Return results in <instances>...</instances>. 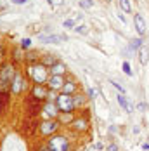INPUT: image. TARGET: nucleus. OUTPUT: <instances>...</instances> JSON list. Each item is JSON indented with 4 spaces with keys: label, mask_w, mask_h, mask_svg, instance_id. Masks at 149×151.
<instances>
[{
    "label": "nucleus",
    "mask_w": 149,
    "mask_h": 151,
    "mask_svg": "<svg viewBox=\"0 0 149 151\" xmlns=\"http://www.w3.org/2000/svg\"><path fill=\"white\" fill-rule=\"evenodd\" d=\"M49 92H50V89H49L47 85H42V83H33L30 96H31V97H35V99H38V101H47V99H49Z\"/></svg>",
    "instance_id": "obj_9"
},
{
    "label": "nucleus",
    "mask_w": 149,
    "mask_h": 151,
    "mask_svg": "<svg viewBox=\"0 0 149 151\" xmlns=\"http://www.w3.org/2000/svg\"><path fill=\"white\" fill-rule=\"evenodd\" d=\"M120 7H121V11H125V12H132V5H130V0H120Z\"/></svg>",
    "instance_id": "obj_22"
},
{
    "label": "nucleus",
    "mask_w": 149,
    "mask_h": 151,
    "mask_svg": "<svg viewBox=\"0 0 149 151\" xmlns=\"http://www.w3.org/2000/svg\"><path fill=\"white\" fill-rule=\"evenodd\" d=\"M49 71H50V75H66V66H64V63L57 61L54 66L49 68Z\"/></svg>",
    "instance_id": "obj_17"
},
{
    "label": "nucleus",
    "mask_w": 149,
    "mask_h": 151,
    "mask_svg": "<svg viewBox=\"0 0 149 151\" xmlns=\"http://www.w3.org/2000/svg\"><path fill=\"white\" fill-rule=\"evenodd\" d=\"M109 83H111V85H113V87H115V89L118 91V94H125V87H123L121 83H118V82H115V80H111Z\"/></svg>",
    "instance_id": "obj_26"
},
{
    "label": "nucleus",
    "mask_w": 149,
    "mask_h": 151,
    "mask_svg": "<svg viewBox=\"0 0 149 151\" xmlns=\"http://www.w3.org/2000/svg\"><path fill=\"white\" fill-rule=\"evenodd\" d=\"M26 87H28V83H26V76L23 75L21 71H16L14 80H12V83H11V94H12V96H21Z\"/></svg>",
    "instance_id": "obj_5"
},
{
    "label": "nucleus",
    "mask_w": 149,
    "mask_h": 151,
    "mask_svg": "<svg viewBox=\"0 0 149 151\" xmlns=\"http://www.w3.org/2000/svg\"><path fill=\"white\" fill-rule=\"evenodd\" d=\"M121 68H123L125 75H128V76H132V75H134V73H132V68H130V63H128V61H125V63L121 64Z\"/></svg>",
    "instance_id": "obj_25"
},
{
    "label": "nucleus",
    "mask_w": 149,
    "mask_h": 151,
    "mask_svg": "<svg viewBox=\"0 0 149 151\" xmlns=\"http://www.w3.org/2000/svg\"><path fill=\"white\" fill-rule=\"evenodd\" d=\"M142 45H144V38H142V37H139V38H132V40H130V45H128V49L135 52V50H139Z\"/></svg>",
    "instance_id": "obj_19"
},
{
    "label": "nucleus",
    "mask_w": 149,
    "mask_h": 151,
    "mask_svg": "<svg viewBox=\"0 0 149 151\" xmlns=\"http://www.w3.org/2000/svg\"><path fill=\"white\" fill-rule=\"evenodd\" d=\"M139 63L142 64V66H148L149 63V47L142 45L139 49Z\"/></svg>",
    "instance_id": "obj_16"
},
{
    "label": "nucleus",
    "mask_w": 149,
    "mask_h": 151,
    "mask_svg": "<svg viewBox=\"0 0 149 151\" xmlns=\"http://www.w3.org/2000/svg\"><path fill=\"white\" fill-rule=\"evenodd\" d=\"M57 120H59L61 125H69L74 120V111H61Z\"/></svg>",
    "instance_id": "obj_13"
},
{
    "label": "nucleus",
    "mask_w": 149,
    "mask_h": 151,
    "mask_svg": "<svg viewBox=\"0 0 149 151\" xmlns=\"http://www.w3.org/2000/svg\"><path fill=\"white\" fill-rule=\"evenodd\" d=\"M40 63H42V64H45L47 68H50V66H54V64L57 63V59H56L52 54H47V56H44V58L40 59Z\"/></svg>",
    "instance_id": "obj_20"
},
{
    "label": "nucleus",
    "mask_w": 149,
    "mask_h": 151,
    "mask_svg": "<svg viewBox=\"0 0 149 151\" xmlns=\"http://www.w3.org/2000/svg\"><path fill=\"white\" fill-rule=\"evenodd\" d=\"M142 150H144V151H149V142H144V144H142Z\"/></svg>",
    "instance_id": "obj_35"
},
{
    "label": "nucleus",
    "mask_w": 149,
    "mask_h": 151,
    "mask_svg": "<svg viewBox=\"0 0 149 151\" xmlns=\"http://www.w3.org/2000/svg\"><path fill=\"white\" fill-rule=\"evenodd\" d=\"M69 129H71L73 132H76V134H83V132H87L90 129V122L85 115H78V116H74V120L69 123Z\"/></svg>",
    "instance_id": "obj_7"
},
{
    "label": "nucleus",
    "mask_w": 149,
    "mask_h": 151,
    "mask_svg": "<svg viewBox=\"0 0 149 151\" xmlns=\"http://www.w3.org/2000/svg\"><path fill=\"white\" fill-rule=\"evenodd\" d=\"M64 82H66V78L64 75H50L49 78V82L45 83L50 91H56V92H61L62 91V85H64Z\"/></svg>",
    "instance_id": "obj_10"
},
{
    "label": "nucleus",
    "mask_w": 149,
    "mask_h": 151,
    "mask_svg": "<svg viewBox=\"0 0 149 151\" xmlns=\"http://www.w3.org/2000/svg\"><path fill=\"white\" fill-rule=\"evenodd\" d=\"M87 99L89 97H85L83 94H80V92H76L73 96V103H74V109H80V108H83L85 103H87Z\"/></svg>",
    "instance_id": "obj_18"
},
{
    "label": "nucleus",
    "mask_w": 149,
    "mask_h": 151,
    "mask_svg": "<svg viewBox=\"0 0 149 151\" xmlns=\"http://www.w3.org/2000/svg\"><path fill=\"white\" fill-rule=\"evenodd\" d=\"M24 59H26V63H28V64H33V63H38V59H40V58H38V54H37V52L30 50V52L26 54V58H24Z\"/></svg>",
    "instance_id": "obj_21"
},
{
    "label": "nucleus",
    "mask_w": 149,
    "mask_h": 151,
    "mask_svg": "<svg viewBox=\"0 0 149 151\" xmlns=\"http://www.w3.org/2000/svg\"><path fill=\"white\" fill-rule=\"evenodd\" d=\"M19 47H21V49H30L31 47V38H23L21 44H19Z\"/></svg>",
    "instance_id": "obj_28"
},
{
    "label": "nucleus",
    "mask_w": 149,
    "mask_h": 151,
    "mask_svg": "<svg viewBox=\"0 0 149 151\" xmlns=\"http://www.w3.org/2000/svg\"><path fill=\"white\" fill-rule=\"evenodd\" d=\"M28 0H12V4H16V5H23V4H26Z\"/></svg>",
    "instance_id": "obj_33"
},
{
    "label": "nucleus",
    "mask_w": 149,
    "mask_h": 151,
    "mask_svg": "<svg viewBox=\"0 0 149 151\" xmlns=\"http://www.w3.org/2000/svg\"><path fill=\"white\" fill-rule=\"evenodd\" d=\"M134 28L135 31L139 33V37H146V33H148V26H146V21H144V17L140 14H134Z\"/></svg>",
    "instance_id": "obj_11"
},
{
    "label": "nucleus",
    "mask_w": 149,
    "mask_h": 151,
    "mask_svg": "<svg viewBox=\"0 0 149 151\" xmlns=\"http://www.w3.org/2000/svg\"><path fill=\"white\" fill-rule=\"evenodd\" d=\"M26 75L30 76V80L33 83H42V85H45V83L49 82V78H50V71H49V68H47L45 64H42V63L38 61V63L28 64Z\"/></svg>",
    "instance_id": "obj_1"
},
{
    "label": "nucleus",
    "mask_w": 149,
    "mask_h": 151,
    "mask_svg": "<svg viewBox=\"0 0 149 151\" xmlns=\"http://www.w3.org/2000/svg\"><path fill=\"white\" fill-rule=\"evenodd\" d=\"M47 151H69V141L66 136L54 134L47 141Z\"/></svg>",
    "instance_id": "obj_3"
},
{
    "label": "nucleus",
    "mask_w": 149,
    "mask_h": 151,
    "mask_svg": "<svg viewBox=\"0 0 149 151\" xmlns=\"http://www.w3.org/2000/svg\"><path fill=\"white\" fill-rule=\"evenodd\" d=\"M137 109H139V111H146V109H148V104H146V103H139V104H137Z\"/></svg>",
    "instance_id": "obj_32"
},
{
    "label": "nucleus",
    "mask_w": 149,
    "mask_h": 151,
    "mask_svg": "<svg viewBox=\"0 0 149 151\" xmlns=\"http://www.w3.org/2000/svg\"><path fill=\"white\" fill-rule=\"evenodd\" d=\"M106 151H120V148H118V144L111 142V144H107V146H106Z\"/></svg>",
    "instance_id": "obj_30"
},
{
    "label": "nucleus",
    "mask_w": 149,
    "mask_h": 151,
    "mask_svg": "<svg viewBox=\"0 0 149 151\" xmlns=\"http://www.w3.org/2000/svg\"><path fill=\"white\" fill-rule=\"evenodd\" d=\"M59 108L56 104V101H45L42 104V115L45 120H57L59 116Z\"/></svg>",
    "instance_id": "obj_8"
},
{
    "label": "nucleus",
    "mask_w": 149,
    "mask_h": 151,
    "mask_svg": "<svg viewBox=\"0 0 149 151\" xmlns=\"http://www.w3.org/2000/svg\"><path fill=\"white\" fill-rule=\"evenodd\" d=\"M61 92L74 96V94L78 92V85H76V82H74V80H66V82H64V85H62V91H61Z\"/></svg>",
    "instance_id": "obj_14"
},
{
    "label": "nucleus",
    "mask_w": 149,
    "mask_h": 151,
    "mask_svg": "<svg viewBox=\"0 0 149 151\" xmlns=\"http://www.w3.org/2000/svg\"><path fill=\"white\" fill-rule=\"evenodd\" d=\"M74 26H76V21L74 19H66L62 23V28H74Z\"/></svg>",
    "instance_id": "obj_27"
},
{
    "label": "nucleus",
    "mask_w": 149,
    "mask_h": 151,
    "mask_svg": "<svg viewBox=\"0 0 149 151\" xmlns=\"http://www.w3.org/2000/svg\"><path fill=\"white\" fill-rule=\"evenodd\" d=\"M38 38L42 42H45V44H61V42L68 40L66 35H40Z\"/></svg>",
    "instance_id": "obj_12"
},
{
    "label": "nucleus",
    "mask_w": 149,
    "mask_h": 151,
    "mask_svg": "<svg viewBox=\"0 0 149 151\" xmlns=\"http://www.w3.org/2000/svg\"><path fill=\"white\" fill-rule=\"evenodd\" d=\"M61 129L59 120H42L38 123V132L42 137H50L54 134H57V130Z\"/></svg>",
    "instance_id": "obj_4"
},
{
    "label": "nucleus",
    "mask_w": 149,
    "mask_h": 151,
    "mask_svg": "<svg viewBox=\"0 0 149 151\" xmlns=\"http://www.w3.org/2000/svg\"><path fill=\"white\" fill-rule=\"evenodd\" d=\"M56 104L59 108V111H74V103H73V96L71 94L59 92L57 97H56Z\"/></svg>",
    "instance_id": "obj_6"
},
{
    "label": "nucleus",
    "mask_w": 149,
    "mask_h": 151,
    "mask_svg": "<svg viewBox=\"0 0 149 151\" xmlns=\"http://www.w3.org/2000/svg\"><path fill=\"white\" fill-rule=\"evenodd\" d=\"M73 30L76 31V33H80V35H87V33H89V26H87V24H80V26H74Z\"/></svg>",
    "instance_id": "obj_24"
},
{
    "label": "nucleus",
    "mask_w": 149,
    "mask_h": 151,
    "mask_svg": "<svg viewBox=\"0 0 149 151\" xmlns=\"http://www.w3.org/2000/svg\"><path fill=\"white\" fill-rule=\"evenodd\" d=\"M94 150H104V146L101 142H97V144H94Z\"/></svg>",
    "instance_id": "obj_34"
},
{
    "label": "nucleus",
    "mask_w": 149,
    "mask_h": 151,
    "mask_svg": "<svg viewBox=\"0 0 149 151\" xmlns=\"http://www.w3.org/2000/svg\"><path fill=\"white\" fill-rule=\"evenodd\" d=\"M47 2H49L52 7H59V5H62V4H64V0H47Z\"/></svg>",
    "instance_id": "obj_29"
},
{
    "label": "nucleus",
    "mask_w": 149,
    "mask_h": 151,
    "mask_svg": "<svg viewBox=\"0 0 149 151\" xmlns=\"http://www.w3.org/2000/svg\"><path fill=\"white\" fill-rule=\"evenodd\" d=\"M78 5H80L82 9H92V7H94V0H80Z\"/></svg>",
    "instance_id": "obj_23"
},
{
    "label": "nucleus",
    "mask_w": 149,
    "mask_h": 151,
    "mask_svg": "<svg viewBox=\"0 0 149 151\" xmlns=\"http://www.w3.org/2000/svg\"><path fill=\"white\" fill-rule=\"evenodd\" d=\"M97 94H99L97 89H89V99H95V97H97Z\"/></svg>",
    "instance_id": "obj_31"
},
{
    "label": "nucleus",
    "mask_w": 149,
    "mask_h": 151,
    "mask_svg": "<svg viewBox=\"0 0 149 151\" xmlns=\"http://www.w3.org/2000/svg\"><path fill=\"white\" fill-rule=\"evenodd\" d=\"M16 70L11 63H5L0 68V92H9L11 91V83L14 80Z\"/></svg>",
    "instance_id": "obj_2"
},
{
    "label": "nucleus",
    "mask_w": 149,
    "mask_h": 151,
    "mask_svg": "<svg viewBox=\"0 0 149 151\" xmlns=\"http://www.w3.org/2000/svg\"><path fill=\"white\" fill-rule=\"evenodd\" d=\"M116 101H118V104L121 106L127 113H132V111H134V106L128 103V99H127L125 94H118V96H116Z\"/></svg>",
    "instance_id": "obj_15"
}]
</instances>
